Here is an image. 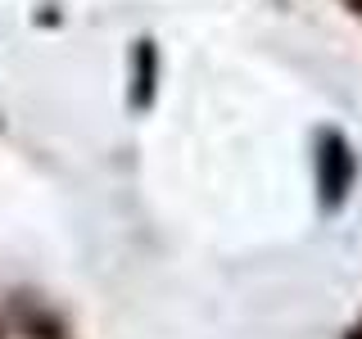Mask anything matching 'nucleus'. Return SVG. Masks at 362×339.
I'll use <instances>...</instances> for the list:
<instances>
[{
    "label": "nucleus",
    "mask_w": 362,
    "mask_h": 339,
    "mask_svg": "<svg viewBox=\"0 0 362 339\" xmlns=\"http://www.w3.org/2000/svg\"><path fill=\"white\" fill-rule=\"evenodd\" d=\"M349 177H354V163H349V150L339 136H322V154H317V181H322V199L335 203L344 199Z\"/></svg>",
    "instance_id": "nucleus-1"
}]
</instances>
